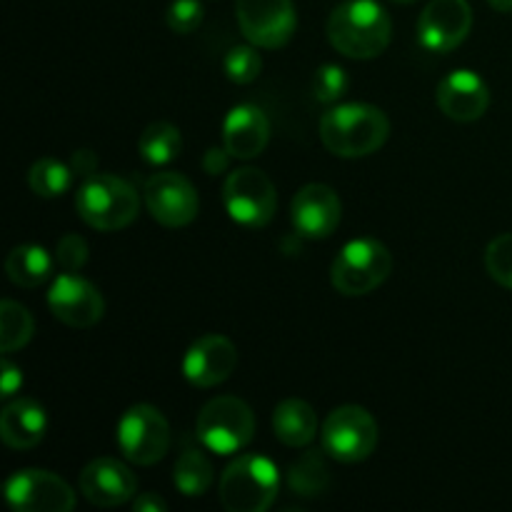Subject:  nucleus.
<instances>
[{
    "label": "nucleus",
    "mask_w": 512,
    "mask_h": 512,
    "mask_svg": "<svg viewBox=\"0 0 512 512\" xmlns=\"http://www.w3.org/2000/svg\"><path fill=\"white\" fill-rule=\"evenodd\" d=\"M330 45L350 60H373L388 50L393 20L378 0H343L325 25Z\"/></svg>",
    "instance_id": "f257e3e1"
},
{
    "label": "nucleus",
    "mask_w": 512,
    "mask_h": 512,
    "mask_svg": "<svg viewBox=\"0 0 512 512\" xmlns=\"http://www.w3.org/2000/svg\"><path fill=\"white\" fill-rule=\"evenodd\" d=\"M390 138V120L378 105L340 103L320 118V143L338 158H368Z\"/></svg>",
    "instance_id": "f03ea898"
},
{
    "label": "nucleus",
    "mask_w": 512,
    "mask_h": 512,
    "mask_svg": "<svg viewBox=\"0 0 512 512\" xmlns=\"http://www.w3.org/2000/svg\"><path fill=\"white\" fill-rule=\"evenodd\" d=\"M75 210L80 220L100 233L123 230L138 218L140 195L125 178L110 173H93L83 178L75 193Z\"/></svg>",
    "instance_id": "7ed1b4c3"
},
{
    "label": "nucleus",
    "mask_w": 512,
    "mask_h": 512,
    "mask_svg": "<svg viewBox=\"0 0 512 512\" xmlns=\"http://www.w3.org/2000/svg\"><path fill=\"white\" fill-rule=\"evenodd\" d=\"M280 473L265 455H240L220 475L218 498L228 512H265L275 503Z\"/></svg>",
    "instance_id": "20e7f679"
},
{
    "label": "nucleus",
    "mask_w": 512,
    "mask_h": 512,
    "mask_svg": "<svg viewBox=\"0 0 512 512\" xmlns=\"http://www.w3.org/2000/svg\"><path fill=\"white\" fill-rule=\"evenodd\" d=\"M195 435L210 453L235 455L253 440L255 415L245 400L235 395H218L200 408Z\"/></svg>",
    "instance_id": "39448f33"
},
{
    "label": "nucleus",
    "mask_w": 512,
    "mask_h": 512,
    "mask_svg": "<svg viewBox=\"0 0 512 512\" xmlns=\"http://www.w3.org/2000/svg\"><path fill=\"white\" fill-rule=\"evenodd\" d=\"M393 255L388 245L375 238H355L343 245L330 268L333 288L345 298H360L390 278Z\"/></svg>",
    "instance_id": "423d86ee"
},
{
    "label": "nucleus",
    "mask_w": 512,
    "mask_h": 512,
    "mask_svg": "<svg viewBox=\"0 0 512 512\" xmlns=\"http://www.w3.org/2000/svg\"><path fill=\"white\" fill-rule=\"evenodd\" d=\"M378 440V423L360 405H340L320 428L323 450L338 463H363L375 453Z\"/></svg>",
    "instance_id": "0eeeda50"
},
{
    "label": "nucleus",
    "mask_w": 512,
    "mask_h": 512,
    "mask_svg": "<svg viewBox=\"0 0 512 512\" xmlns=\"http://www.w3.org/2000/svg\"><path fill=\"white\" fill-rule=\"evenodd\" d=\"M115 438L128 463L148 468L168 455L170 423L155 405L138 403L120 415Z\"/></svg>",
    "instance_id": "6e6552de"
},
{
    "label": "nucleus",
    "mask_w": 512,
    "mask_h": 512,
    "mask_svg": "<svg viewBox=\"0 0 512 512\" xmlns=\"http://www.w3.org/2000/svg\"><path fill=\"white\" fill-rule=\"evenodd\" d=\"M223 205L243 228H265L278 208V193L260 168H238L225 178Z\"/></svg>",
    "instance_id": "1a4fd4ad"
},
{
    "label": "nucleus",
    "mask_w": 512,
    "mask_h": 512,
    "mask_svg": "<svg viewBox=\"0 0 512 512\" xmlns=\"http://www.w3.org/2000/svg\"><path fill=\"white\" fill-rule=\"evenodd\" d=\"M235 18L243 38L265 50L288 45L298 28L293 0H235Z\"/></svg>",
    "instance_id": "9d476101"
},
{
    "label": "nucleus",
    "mask_w": 512,
    "mask_h": 512,
    "mask_svg": "<svg viewBox=\"0 0 512 512\" xmlns=\"http://www.w3.org/2000/svg\"><path fill=\"white\" fill-rule=\"evenodd\" d=\"M143 200L150 218L163 228H185L198 218V190L185 175L175 170H160L150 175L145 180Z\"/></svg>",
    "instance_id": "9b49d317"
},
{
    "label": "nucleus",
    "mask_w": 512,
    "mask_h": 512,
    "mask_svg": "<svg viewBox=\"0 0 512 512\" xmlns=\"http://www.w3.org/2000/svg\"><path fill=\"white\" fill-rule=\"evenodd\" d=\"M5 500L18 512H70L75 493L60 475L50 470H18L5 483Z\"/></svg>",
    "instance_id": "f8f14e48"
},
{
    "label": "nucleus",
    "mask_w": 512,
    "mask_h": 512,
    "mask_svg": "<svg viewBox=\"0 0 512 512\" xmlns=\"http://www.w3.org/2000/svg\"><path fill=\"white\" fill-rule=\"evenodd\" d=\"M473 30L468 0H430L418 18V43L428 53L445 55L465 43Z\"/></svg>",
    "instance_id": "ddd939ff"
},
{
    "label": "nucleus",
    "mask_w": 512,
    "mask_h": 512,
    "mask_svg": "<svg viewBox=\"0 0 512 512\" xmlns=\"http://www.w3.org/2000/svg\"><path fill=\"white\" fill-rule=\"evenodd\" d=\"M48 308L68 328H93L105 315V300L90 280L78 273H60L48 290Z\"/></svg>",
    "instance_id": "4468645a"
},
{
    "label": "nucleus",
    "mask_w": 512,
    "mask_h": 512,
    "mask_svg": "<svg viewBox=\"0 0 512 512\" xmlns=\"http://www.w3.org/2000/svg\"><path fill=\"white\" fill-rule=\"evenodd\" d=\"M295 233L308 240H325L338 230L343 220V200L330 185L308 183L295 193L290 203Z\"/></svg>",
    "instance_id": "2eb2a0df"
},
{
    "label": "nucleus",
    "mask_w": 512,
    "mask_h": 512,
    "mask_svg": "<svg viewBox=\"0 0 512 512\" xmlns=\"http://www.w3.org/2000/svg\"><path fill=\"white\" fill-rule=\"evenodd\" d=\"M78 490L95 508H118L138 495V478L115 458H95L80 470Z\"/></svg>",
    "instance_id": "dca6fc26"
},
{
    "label": "nucleus",
    "mask_w": 512,
    "mask_h": 512,
    "mask_svg": "<svg viewBox=\"0 0 512 512\" xmlns=\"http://www.w3.org/2000/svg\"><path fill=\"white\" fill-rule=\"evenodd\" d=\"M235 368H238V348L225 335H203L183 355L185 380L200 390L225 383Z\"/></svg>",
    "instance_id": "f3484780"
},
{
    "label": "nucleus",
    "mask_w": 512,
    "mask_h": 512,
    "mask_svg": "<svg viewBox=\"0 0 512 512\" xmlns=\"http://www.w3.org/2000/svg\"><path fill=\"white\" fill-rule=\"evenodd\" d=\"M438 108L455 123H475L490 108V88L478 73L458 68L438 83Z\"/></svg>",
    "instance_id": "a211bd4d"
},
{
    "label": "nucleus",
    "mask_w": 512,
    "mask_h": 512,
    "mask_svg": "<svg viewBox=\"0 0 512 512\" xmlns=\"http://www.w3.org/2000/svg\"><path fill=\"white\" fill-rule=\"evenodd\" d=\"M270 120L258 105L240 103L225 115L223 145L235 160H253L268 148Z\"/></svg>",
    "instance_id": "6ab92c4d"
},
{
    "label": "nucleus",
    "mask_w": 512,
    "mask_h": 512,
    "mask_svg": "<svg viewBox=\"0 0 512 512\" xmlns=\"http://www.w3.org/2000/svg\"><path fill=\"white\" fill-rule=\"evenodd\" d=\"M48 430L45 408L33 398H15L0 413V438L10 450H33Z\"/></svg>",
    "instance_id": "aec40b11"
},
{
    "label": "nucleus",
    "mask_w": 512,
    "mask_h": 512,
    "mask_svg": "<svg viewBox=\"0 0 512 512\" xmlns=\"http://www.w3.org/2000/svg\"><path fill=\"white\" fill-rule=\"evenodd\" d=\"M273 433L288 448H308L318 435V413L300 398H288L275 408Z\"/></svg>",
    "instance_id": "412c9836"
},
{
    "label": "nucleus",
    "mask_w": 512,
    "mask_h": 512,
    "mask_svg": "<svg viewBox=\"0 0 512 512\" xmlns=\"http://www.w3.org/2000/svg\"><path fill=\"white\" fill-rule=\"evenodd\" d=\"M5 273H8L10 283L18 288H40L53 273V258L40 245H15L5 258Z\"/></svg>",
    "instance_id": "4be33fe9"
},
{
    "label": "nucleus",
    "mask_w": 512,
    "mask_h": 512,
    "mask_svg": "<svg viewBox=\"0 0 512 512\" xmlns=\"http://www.w3.org/2000/svg\"><path fill=\"white\" fill-rule=\"evenodd\" d=\"M330 455L325 450H305L288 468V488L300 498H320L330 488Z\"/></svg>",
    "instance_id": "5701e85b"
},
{
    "label": "nucleus",
    "mask_w": 512,
    "mask_h": 512,
    "mask_svg": "<svg viewBox=\"0 0 512 512\" xmlns=\"http://www.w3.org/2000/svg\"><path fill=\"white\" fill-rule=\"evenodd\" d=\"M180 150H183V135L173 123H165V120H155V123L145 125L138 138L140 158L148 165H155V168L173 163Z\"/></svg>",
    "instance_id": "b1692460"
},
{
    "label": "nucleus",
    "mask_w": 512,
    "mask_h": 512,
    "mask_svg": "<svg viewBox=\"0 0 512 512\" xmlns=\"http://www.w3.org/2000/svg\"><path fill=\"white\" fill-rule=\"evenodd\" d=\"M215 480V470L205 453L200 450H185L178 460H175L173 470V485L180 495L185 498H203L210 490Z\"/></svg>",
    "instance_id": "393cba45"
},
{
    "label": "nucleus",
    "mask_w": 512,
    "mask_h": 512,
    "mask_svg": "<svg viewBox=\"0 0 512 512\" xmlns=\"http://www.w3.org/2000/svg\"><path fill=\"white\" fill-rule=\"evenodd\" d=\"M33 333L35 323L30 310L15 300H3L0 303V350H3V355L25 348Z\"/></svg>",
    "instance_id": "a878e982"
},
{
    "label": "nucleus",
    "mask_w": 512,
    "mask_h": 512,
    "mask_svg": "<svg viewBox=\"0 0 512 512\" xmlns=\"http://www.w3.org/2000/svg\"><path fill=\"white\" fill-rule=\"evenodd\" d=\"M73 168L70 163L55 158H40L30 165L28 170V185L35 195L40 198H60L63 193H68L70 185H73Z\"/></svg>",
    "instance_id": "bb28decb"
},
{
    "label": "nucleus",
    "mask_w": 512,
    "mask_h": 512,
    "mask_svg": "<svg viewBox=\"0 0 512 512\" xmlns=\"http://www.w3.org/2000/svg\"><path fill=\"white\" fill-rule=\"evenodd\" d=\"M223 70L228 80L235 85H250L260 78L263 73V58L258 53V45H235L225 53Z\"/></svg>",
    "instance_id": "cd10ccee"
},
{
    "label": "nucleus",
    "mask_w": 512,
    "mask_h": 512,
    "mask_svg": "<svg viewBox=\"0 0 512 512\" xmlns=\"http://www.w3.org/2000/svg\"><path fill=\"white\" fill-rule=\"evenodd\" d=\"M485 268L495 283L512 290V233H503L490 240V245L485 248Z\"/></svg>",
    "instance_id": "c85d7f7f"
},
{
    "label": "nucleus",
    "mask_w": 512,
    "mask_h": 512,
    "mask_svg": "<svg viewBox=\"0 0 512 512\" xmlns=\"http://www.w3.org/2000/svg\"><path fill=\"white\" fill-rule=\"evenodd\" d=\"M348 73H345L340 65L335 63H325L315 70V78H313V93L320 103L325 105H333L348 93Z\"/></svg>",
    "instance_id": "c756f323"
},
{
    "label": "nucleus",
    "mask_w": 512,
    "mask_h": 512,
    "mask_svg": "<svg viewBox=\"0 0 512 512\" xmlns=\"http://www.w3.org/2000/svg\"><path fill=\"white\" fill-rule=\"evenodd\" d=\"M205 18V10L200 5V0H173L165 10V23L173 33L188 35L195 33L200 28Z\"/></svg>",
    "instance_id": "7c9ffc66"
},
{
    "label": "nucleus",
    "mask_w": 512,
    "mask_h": 512,
    "mask_svg": "<svg viewBox=\"0 0 512 512\" xmlns=\"http://www.w3.org/2000/svg\"><path fill=\"white\" fill-rule=\"evenodd\" d=\"M88 258H90V250L83 235L68 233L58 240L55 260H58V265L65 270V273H78V270H83L85 263H88Z\"/></svg>",
    "instance_id": "2f4dec72"
},
{
    "label": "nucleus",
    "mask_w": 512,
    "mask_h": 512,
    "mask_svg": "<svg viewBox=\"0 0 512 512\" xmlns=\"http://www.w3.org/2000/svg\"><path fill=\"white\" fill-rule=\"evenodd\" d=\"M20 388H23V370L10 363L8 355H3V363H0V398H13Z\"/></svg>",
    "instance_id": "473e14b6"
},
{
    "label": "nucleus",
    "mask_w": 512,
    "mask_h": 512,
    "mask_svg": "<svg viewBox=\"0 0 512 512\" xmlns=\"http://www.w3.org/2000/svg\"><path fill=\"white\" fill-rule=\"evenodd\" d=\"M230 160H233V155L228 153V148H210L208 153L203 155V168H205V173L208 175H220V173H225V170H228V165H230Z\"/></svg>",
    "instance_id": "72a5a7b5"
},
{
    "label": "nucleus",
    "mask_w": 512,
    "mask_h": 512,
    "mask_svg": "<svg viewBox=\"0 0 512 512\" xmlns=\"http://www.w3.org/2000/svg\"><path fill=\"white\" fill-rule=\"evenodd\" d=\"M70 168H73V173L78 175V178H88V175H93L95 170H98V158H95L93 150L80 148L73 153Z\"/></svg>",
    "instance_id": "f704fd0d"
},
{
    "label": "nucleus",
    "mask_w": 512,
    "mask_h": 512,
    "mask_svg": "<svg viewBox=\"0 0 512 512\" xmlns=\"http://www.w3.org/2000/svg\"><path fill=\"white\" fill-rule=\"evenodd\" d=\"M133 510L135 512H165L168 510V503H165L160 495L143 493V495H138V498H133Z\"/></svg>",
    "instance_id": "c9c22d12"
},
{
    "label": "nucleus",
    "mask_w": 512,
    "mask_h": 512,
    "mask_svg": "<svg viewBox=\"0 0 512 512\" xmlns=\"http://www.w3.org/2000/svg\"><path fill=\"white\" fill-rule=\"evenodd\" d=\"M488 3L498 13H512V0H488Z\"/></svg>",
    "instance_id": "e433bc0d"
},
{
    "label": "nucleus",
    "mask_w": 512,
    "mask_h": 512,
    "mask_svg": "<svg viewBox=\"0 0 512 512\" xmlns=\"http://www.w3.org/2000/svg\"><path fill=\"white\" fill-rule=\"evenodd\" d=\"M393 3H410V0H393Z\"/></svg>",
    "instance_id": "4c0bfd02"
}]
</instances>
